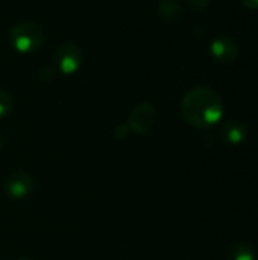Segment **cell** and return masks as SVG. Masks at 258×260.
<instances>
[{"instance_id": "obj_1", "label": "cell", "mask_w": 258, "mask_h": 260, "mask_svg": "<svg viewBox=\"0 0 258 260\" xmlns=\"http://www.w3.org/2000/svg\"><path fill=\"white\" fill-rule=\"evenodd\" d=\"M181 114L187 123L196 128L216 125L224 114V102L217 91L198 87L187 91L181 101Z\"/></svg>"}, {"instance_id": "obj_2", "label": "cell", "mask_w": 258, "mask_h": 260, "mask_svg": "<svg viewBox=\"0 0 258 260\" xmlns=\"http://www.w3.org/2000/svg\"><path fill=\"white\" fill-rule=\"evenodd\" d=\"M9 43L20 53L35 52L44 43V30L40 24L32 21L18 23L9 30Z\"/></svg>"}, {"instance_id": "obj_3", "label": "cell", "mask_w": 258, "mask_h": 260, "mask_svg": "<svg viewBox=\"0 0 258 260\" xmlns=\"http://www.w3.org/2000/svg\"><path fill=\"white\" fill-rule=\"evenodd\" d=\"M157 122V110L152 104L143 102L137 105L128 117V129L135 134L149 133Z\"/></svg>"}, {"instance_id": "obj_4", "label": "cell", "mask_w": 258, "mask_h": 260, "mask_svg": "<svg viewBox=\"0 0 258 260\" xmlns=\"http://www.w3.org/2000/svg\"><path fill=\"white\" fill-rule=\"evenodd\" d=\"M82 62V50L75 43H64L58 47L55 53V64L64 75H71L78 72Z\"/></svg>"}, {"instance_id": "obj_5", "label": "cell", "mask_w": 258, "mask_h": 260, "mask_svg": "<svg viewBox=\"0 0 258 260\" xmlns=\"http://www.w3.org/2000/svg\"><path fill=\"white\" fill-rule=\"evenodd\" d=\"M210 55L220 64H231L239 56V44L231 37H219L210 44Z\"/></svg>"}, {"instance_id": "obj_6", "label": "cell", "mask_w": 258, "mask_h": 260, "mask_svg": "<svg viewBox=\"0 0 258 260\" xmlns=\"http://www.w3.org/2000/svg\"><path fill=\"white\" fill-rule=\"evenodd\" d=\"M33 190V180L26 172H14L5 180V192L12 200H23Z\"/></svg>"}, {"instance_id": "obj_7", "label": "cell", "mask_w": 258, "mask_h": 260, "mask_svg": "<svg viewBox=\"0 0 258 260\" xmlns=\"http://www.w3.org/2000/svg\"><path fill=\"white\" fill-rule=\"evenodd\" d=\"M158 14L169 24L179 23L184 14L182 0H161L158 5Z\"/></svg>"}, {"instance_id": "obj_8", "label": "cell", "mask_w": 258, "mask_h": 260, "mask_svg": "<svg viewBox=\"0 0 258 260\" xmlns=\"http://www.w3.org/2000/svg\"><path fill=\"white\" fill-rule=\"evenodd\" d=\"M220 136L225 142H228L231 145H237L246 137V128L239 120H230L222 126Z\"/></svg>"}, {"instance_id": "obj_9", "label": "cell", "mask_w": 258, "mask_h": 260, "mask_svg": "<svg viewBox=\"0 0 258 260\" xmlns=\"http://www.w3.org/2000/svg\"><path fill=\"white\" fill-rule=\"evenodd\" d=\"M227 260H255V251L254 247L245 242L236 244L230 251Z\"/></svg>"}, {"instance_id": "obj_10", "label": "cell", "mask_w": 258, "mask_h": 260, "mask_svg": "<svg viewBox=\"0 0 258 260\" xmlns=\"http://www.w3.org/2000/svg\"><path fill=\"white\" fill-rule=\"evenodd\" d=\"M12 105H14V102H12L11 94L0 88V117L8 116L12 110Z\"/></svg>"}, {"instance_id": "obj_11", "label": "cell", "mask_w": 258, "mask_h": 260, "mask_svg": "<svg viewBox=\"0 0 258 260\" xmlns=\"http://www.w3.org/2000/svg\"><path fill=\"white\" fill-rule=\"evenodd\" d=\"M187 6H190L195 11H205L211 0H184Z\"/></svg>"}, {"instance_id": "obj_12", "label": "cell", "mask_w": 258, "mask_h": 260, "mask_svg": "<svg viewBox=\"0 0 258 260\" xmlns=\"http://www.w3.org/2000/svg\"><path fill=\"white\" fill-rule=\"evenodd\" d=\"M126 134H128V126L120 125V126L116 129V137H117V139H123V137H126Z\"/></svg>"}, {"instance_id": "obj_13", "label": "cell", "mask_w": 258, "mask_h": 260, "mask_svg": "<svg viewBox=\"0 0 258 260\" xmlns=\"http://www.w3.org/2000/svg\"><path fill=\"white\" fill-rule=\"evenodd\" d=\"M240 2L248 9H258V0H240Z\"/></svg>"}, {"instance_id": "obj_14", "label": "cell", "mask_w": 258, "mask_h": 260, "mask_svg": "<svg viewBox=\"0 0 258 260\" xmlns=\"http://www.w3.org/2000/svg\"><path fill=\"white\" fill-rule=\"evenodd\" d=\"M0 149H2V139H0Z\"/></svg>"}, {"instance_id": "obj_15", "label": "cell", "mask_w": 258, "mask_h": 260, "mask_svg": "<svg viewBox=\"0 0 258 260\" xmlns=\"http://www.w3.org/2000/svg\"><path fill=\"white\" fill-rule=\"evenodd\" d=\"M18 260H27V259H18Z\"/></svg>"}]
</instances>
